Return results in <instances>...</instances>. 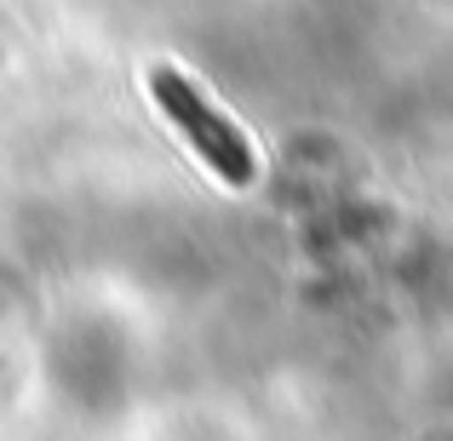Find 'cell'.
I'll use <instances>...</instances> for the list:
<instances>
[{
  "label": "cell",
  "mask_w": 453,
  "mask_h": 441,
  "mask_svg": "<svg viewBox=\"0 0 453 441\" xmlns=\"http://www.w3.org/2000/svg\"><path fill=\"white\" fill-rule=\"evenodd\" d=\"M150 98L161 103V115L184 133V144L201 155L212 178H224L230 189H247L258 178V149L247 144V133L173 64H155L150 69Z\"/></svg>",
  "instance_id": "6da1fadb"
}]
</instances>
